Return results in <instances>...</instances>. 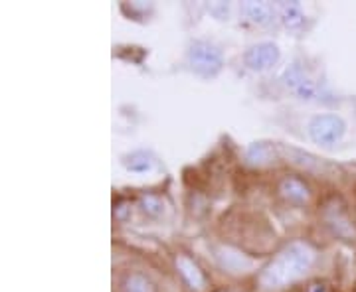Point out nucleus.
<instances>
[{
    "label": "nucleus",
    "mask_w": 356,
    "mask_h": 292,
    "mask_svg": "<svg viewBox=\"0 0 356 292\" xmlns=\"http://www.w3.org/2000/svg\"><path fill=\"white\" fill-rule=\"evenodd\" d=\"M315 249L307 243H291L259 273V286L266 291L283 289L301 279L315 263Z\"/></svg>",
    "instance_id": "f257e3e1"
},
{
    "label": "nucleus",
    "mask_w": 356,
    "mask_h": 292,
    "mask_svg": "<svg viewBox=\"0 0 356 292\" xmlns=\"http://www.w3.org/2000/svg\"><path fill=\"white\" fill-rule=\"evenodd\" d=\"M186 64L194 74L200 77H214L220 74L222 65H224V58L218 46L206 40H194L191 42L188 50H186Z\"/></svg>",
    "instance_id": "f03ea898"
},
{
    "label": "nucleus",
    "mask_w": 356,
    "mask_h": 292,
    "mask_svg": "<svg viewBox=\"0 0 356 292\" xmlns=\"http://www.w3.org/2000/svg\"><path fill=\"white\" fill-rule=\"evenodd\" d=\"M309 137L315 144L321 146H334L344 139L346 135V123L343 117L334 113L317 114L309 121Z\"/></svg>",
    "instance_id": "7ed1b4c3"
},
{
    "label": "nucleus",
    "mask_w": 356,
    "mask_h": 292,
    "mask_svg": "<svg viewBox=\"0 0 356 292\" xmlns=\"http://www.w3.org/2000/svg\"><path fill=\"white\" fill-rule=\"evenodd\" d=\"M283 85L287 89H291L299 99L303 101H318L321 99V91L318 85L313 81V77L307 74L303 65L293 64L283 71Z\"/></svg>",
    "instance_id": "20e7f679"
},
{
    "label": "nucleus",
    "mask_w": 356,
    "mask_h": 292,
    "mask_svg": "<svg viewBox=\"0 0 356 292\" xmlns=\"http://www.w3.org/2000/svg\"><path fill=\"white\" fill-rule=\"evenodd\" d=\"M281 51L277 44L273 42H259L250 46L243 53V64L248 65L252 71H267L280 62Z\"/></svg>",
    "instance_id": "39448f33"
},
{
    "label": "nucleus",
    "mask_w": 356,
    "mask_h": 292,
    "mask_svg": "<svg viewBox=\"0 0 356 292\" xmlns=\"http://www.w3.org/2000/svg\"><path fill=\"white\" fill-rule=\"evenodd\" d=\"M216 261L222 270H226L228 275H248L254 268L252 257H248L240 249H234L228 245L216 247Z\"/></svg>",
    "instance_id": "423d86ee"
},
{
    "label": "nucleus",
    "mask_w": 356,
    "mask_h": 292,
    "mask_svg": "<svg viewBox=\"0 0 356 292\" xmlns=\"http://www.w3.org/2000/svg\"><path fill=\"white\" fill-rule=\"evenodd\" d=\"M175 267H177L178 275L182 277V280L188 284V289L194 292L204 291L208 286V277L202 270V267L188 257V255L180 253L175 257Z\"/></svg>",
    "instance_id": "0eeeda50"
},
{
    "label": "nucleus",
    "mask_w": 356,
    "mask_h": 292,
    "mask_svg": "<svg viewBox=\"0 0 356 292\" xmlns=\"http://www.w3.org/2000/svg\"><path fill=\"white\" fill-rule=\"evenodd\" d=\"M325 221L337 237H341L344 241H355L356 239V225L350 221L344 205H327Z\"/></svg>",
    "instance_id": "6e6552de"
},
{
    "label": "nucleus",
    "mask_w": 356,
    "mask_h": 292,
    "mask_svg": "<svg viewBox=\"0 0 356 292\" xmlns=\"http://www.w3.org/2000/svg\"><path fill=\"white\" fill-rule=\"evenodd\" d=\"M277 194L285 202L297 203V205H303L311 200V188L305 180L297 178V176H285L280 180L277 184Z\"/></svg>",
    "instance_id": "1a4fd4ad"
},
{
    "label": "nucleus",
    "mask_w": 356,
    "mask_h": 292,
    "mask_svg": "<svg viewBox=\"0 0 356 292\" xmlns=\"http://www.w3.org/2000/svg\"><path fill=\"white\" fill-rule=\"evenodd\" d=\"M243 14L248 16V20L255 26H269L273 22L275 10L269 2H255V0H248L243 4Z\"/></svg>",
    "instance_id": "9d476101"
},
{
    "label": "nucleus",
    "mask_w": 356,
    "mask_h": 292,
    "mask_svg": "<svg viewBox=\"0 0 356 292\" xmlns=\"http://www.w3.org/2000/svg\"><path fill=\"white\" fill-rule=\"evenodd\" d=\"M280 18L287 30L299 32L305 26V12L299 2H281Z\"/></svg>",
    "instance_id": "9b49d317"
},
{
    "label": "nucleus",
    "mask_w": 356,
    "mask_h": 292,
    "mask_svg": "<svg viewBox=\"0 0 356 292\" xmlns=\"http://www.w3.org/2000/svg\"><path fill=\"white\" fill-rule=\"evenodd\" d=\"M245 160H248V164L257 166V168L271 164L275 160V148L269 142H254V144H250V148L245 153Z\"/></svg>",
    "instance_id": "f8f14e48"
},
{
    "label": "nucleus",
    "mask_w": 356,
    "mask_h": 292,
    "mask_svg": "<svg viewBox=\"0 0 356 292\" xmlns=\"http://www.w3.org/2000/svg\"><path fill=\"white\" fill-rule=\"evenodd\" d=\"M121 162H123V166L127 168L129 172L143 174V172L153 170L154 166H156V158L151 153H147V151H135V153L125 154Z\"/></svg>",
    "instance_id": "ddd939ff"
},
{
    "label": "nucleus",
    "mask_w": 356,
    "mask_h": 292,
    "mask_svg": "<svg viewBox=\"0 0 356 292\" xmlns=\"http://www.w3.org/2000/svg\"><path fill=\"white\" fill-rule=\"evenodd\" d=\"M139 207H140V212H143V214H147L149 217H161L163 214H165L166 203L159 194L145 191V194L139 198Z\"/></svg>",
    "instance_id": "4468645a"
},
{
    "label": "nucleus",
    "mask_w": 356,
    "mask_h": 292,
    "mask_svg": "<svg viewBox=\"0 0 356 292\" xmlns=\"http://www.w3.org/2000/svg\"><path fill=\"white\" fill-rule=\"evenodd\" d=\"M121 292H156V289H154V284L149 277H145L140 273H133L123 280Z\"/></svg>",
    "instance_id": "2eb2a0df"
},
{
    "label": "nucleus",
    "mask_w": 356,
    "mask_h": 292,
    "mask_svg": "<svg viewBox=\"0 0 356 292\" xmlns=\"http://www.w3.org/2000/svg\"><path fill=\"white\" fill-rule=\"evenodd\" d=\"M208 10H210V14H214L218 20H226L229 14V4L228 2H210Z\"/></svg>",
    "instance_id": "dca6fc26"
},
{
    "label": "nucleus",
    "mask_w": 356,
    "mask_h": 292,
    "mask_svg": "<svg viewBox=\"0 0 356 292\" xmlns=\"http://www.w3.org/2000/svg\"><path fill=\"white\" fill-rule=\"evenodd\" d=\"M307 292H329V289H327L325 284H321V282H313Z\"/></svg>",
    "instance_id": "f3484780"
},
{
    "label": "nucleus",
    "mask_w": 356,
    "mask_h": 292,
    "mask_svg": "<svg viewBox=\"0 0 356 292\" xmlns=\"http://www.w3.org/2000/svg\"><path fill=\"white\" fill-rule=\"evenodd\" d=\"M214 292H229V291H226V289H218V291H214Z\"/></svg>",
    "instance_id": "a211bd4d"
}]
</instances>
